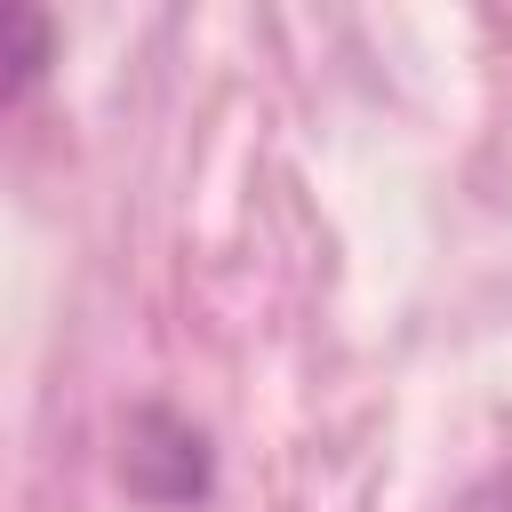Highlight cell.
I'll list each match as a JSON object with an SVG mask.
<instances>
[{
    "label": "cell",
    "instance_id": "obj_1",
    "mask_svg": "<svg viewBox=\"0 0 512 512\" xmlns=\"http://www.w3.org/2000/svg\"><path fill=\"white\" fill-rule=\"evenodd\" d=\"M48 48H56V24L24 0H0V104H16L48 72Z\"/></svg>",
    "mask_w": 512,
    "mask_h": 512
}]
</instances>
